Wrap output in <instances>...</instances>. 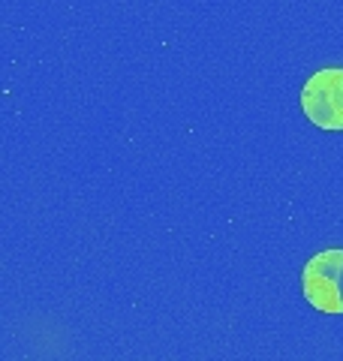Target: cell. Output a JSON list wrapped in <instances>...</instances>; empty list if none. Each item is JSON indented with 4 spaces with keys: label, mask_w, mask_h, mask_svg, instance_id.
<instances>
[{
    "label": "cell",
    "mask_w": 343,
    "mask_h": 361,
    "mask_svg": "<svg viewBox=\"0 0 343 361\" xmlns=\"http://www.w3.org/2000/svg\"><path fill=\"white\" fill-rule=\"evenodd\" d=\"M301 109L319 130L343 133V66H325L301 87Z\"/></svg>",
    "instance_id": "6da1fadb"
},
{
    "label": "cell",
    "mask_w": 343,
    "mask_h": 361,
    "mask_svg": "<svg viewBox=\"0 0 343 361\" xmlns=\"http://www.w3.org/2000/svg\"><path fill=\"white\" fill-rule=\"evenodd\" d=\"M304 298L316 310L340 316L343 313V250L316 253L301 271Z\"/></svg>",
    "instance_id": "7a4b0ae2"
}]
</instances>
